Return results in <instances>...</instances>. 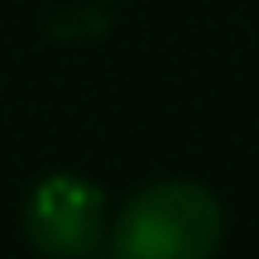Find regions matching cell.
<instances>
[{
	"instance_id": "6da1fadb",
	"label": "cell",
	"mask_w": 259,
	"mask_h": 259,
	"mask_svg": "<svg viewBox=\"0 0 259 259\" xmlns=\"http://www.w3.org/2000/svg\"><path fill=\"white\" fill-rule=\"evenodd\" d=\"M221 240L226 211L216 192L187 178L139 187L106 231L111 259H216Z\"/></svg>"
},
{
	"instance_id": "7a4b0ae2",
	"label": "cell",
	"mask_w": 259,
	"mask_h": 259,
	"mask_svg": "<svg viewBox=\"0 0 259 259\" xmlns=\"http://www.w3.org/2000/svg\"><path fill=\"white\" fill-rule=\"evenodd\" d=\"M111 211L96 183L77 173H53L24 202V235L44 259H87L106 245Z\"/></svg>"
},
{
	"instance_id": "3957f363",
	"label": "cell",
	"mask_w": 259,
	"mask_h": 259,
	"mask_svg": "<svg viewBox=\"0 0 259 259\" xmlns=\"http://www.w3.org/2000/svg\"><path fill=\"white\" fill-rule=\"evenodd\" d=\"M87 259H96V254H87ZM106 259H111V254H106Z\"/></svg>"
}]
</instances>
